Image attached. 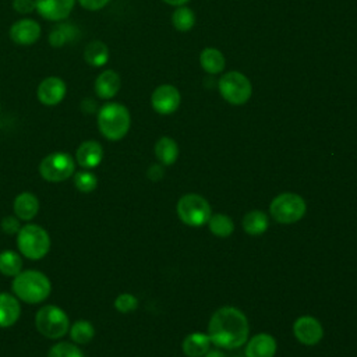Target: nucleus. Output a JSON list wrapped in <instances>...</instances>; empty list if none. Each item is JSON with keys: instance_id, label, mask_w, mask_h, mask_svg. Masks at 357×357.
I'll list each match as a JSON object with an SVG mask.
<instances>
[{"instance_id": "obj_1", "label": "nucleus", "mask_w": 357, "mask_h": 357, "mask_svg": "<svg viewBox=\"0 0 357 357\" xmlns=\"http://www.w3.org/2000/svg\"><path fill=\"white\" fill-rule=\"evenodd\" d=\"M250 335V325L245 314L236 307L223 305L218 308L208 322L211 343L219 349L234 350L245 344Z\"/></svg>"}, {"instance_id": "obj_2", "label": "nucleus", "mask_w": 357, "mask_h": 357, "mask_svg": "<svg viewBox=\"0 0 357 357\" xmlns=\"http://www.w3.org/2000/svg\"><path fill=\"white\" fill-rule=\"evenodd\" d=\"M11 289L13 294L20 301L26 304H39L49 297L52 291V283L43 272L36 269H26L14 276Z\"/></svg>"}, {"instance_id": "obj_3", "label": "nucleus", "mask_w": 357, "mask_h": 357, "mask_svg": "<svg viewBox=\"0 0 357 357\" xmlns=\"http://www.w3.org/2000/svg\"><path fill=\"white\" fill-rule=\"evenodd\" d=\"M100 134L109 141L123 139L131 126L128 109L117 102H107L98 110L96 117Z\"/></svg>"}, {"instance_id": "obj_4", "label": "nucleus", "mask_w": 357, "mask_h": 357, "mask_svg": "<svg viewBox=\"0 0 357 357\" xmlns=\"http://www.w3.org/2000/svg\"><path fill=\"white\" fill-rule=\"evenodd\" d=\"M18 252L32 261L42 259L50 250V236L39 225L28 223L17 233Z\"/></svg>"}, {"instance_id": "obj_5", "label": "nucleus", "mask_w": 357, "mask_h": 357, "mask_svg": "<svg viewBox=\"0 0 357 357\" xmlns=\"http://www.w3.org/2000/svg\"><path fill=\"white\" fill-rule=\"evenodd\" d=\"M35 326L38 332L47 339H61L70 331V318L59 305L47 304L38 310Z\"/></svg>"}, {"instance_id": "obj_6", "label": "nucleus", "mask_w": 357, "mask_h": 357, "mask_svg": "<svg viewBox=\"0 0 357 357\" xmlns=\"http://www.w3.org/2000/svg\"><path fill=\"white\" fill-rule=\"evenodd\" d=\"M176 211L178 219L190 227H199L206 225L212 215V209L206 198L195 192H188L180 197L176 205Z\"/></svg>"}, {"instance_id": "obj_7", "label": "nucleus", "mask_w": 357, "mask_h": 357, "mask_svg": "<svg viewBox=\"0 0 357 357\" xmlns=\"http://www.w3.org/2000/svg\"><path fill=\"white\" fill-rule=\"evenodd\" d=\"M307 204L304 198L296 192H282L269 204L271 216L283 225H291L304 218Z\"/></svg>"}, {"instance_id": "obj_8", "label": "nucleus", "mask_w": 357, "mask_h": 357, "mask_svg": "<svg viewBox=\"0 0 357 357\" xmlns=\"http://www.w3.org/2000/svg\"><path fill=\"white\" fill-rule=\"evenodd\" d=\"M218 89L222 98L234 106L244 105L252 95L251 81L240 71H229L219 78Z\"/></svg>"}, {"instance_id": "obj_9", "label": "nucleus", "mask_w": 357, "mask_h": 357, "mask_svg": "<svg viewBox=\"0 0 357 357\" xmlns=\"http://www.w3.org/2000/svg\"><path fill=\"white\" fill-rule=\"evenodd\" d=\"M75 159L67 152H52L39 163V174L49 183H61L75 173Z\"/></svg>"}, {"instance_id": "obj_10", "label": "nucleus", "mask_w": 357, "mask_h": 357, "mask_svg": "<svg viewBox=\"0 0 357 357\" xmlns=\"http://www.w3.org/2000/svg\"><path fill=\"white\" fill-rule=\"evenodd\" d=\"M293 335L304 346H315L324 337L321 322L312 315H301L293 322Z\"/></svg>"}, {"instance_id": "obj_11", "label": "nucleus", "mask_w": 357, "mask_h": 357, "mask_svg": "<svg viewBox=\"0 0 357 357\" xmlns=\"http://www.w3.org/2000/svg\"><path fill=\"white\" fill-rule=\"evenodd\" d=\"M181 102V95L178 89L170 84L159 85L153 89L151 95V105L152 109L163 116L174 113Z\"/></svg>"}, {"instance_id": "obj_12", "label": "nucleus", "mask_w": 357, "mask_h": 357, "mask_svg": "<svg viewBox=\"0 0 357 357\" xmlns=\"http://www.w3.org/2000/svg\"><path fill=\"white\" fill-rule=\"evenodd\" d=\"M67 93V85L60 77H47L40 81L36 89L38 100L46 106L59 105Z\"/></svg>"}, {"instance_id": "obj_13", "label": "nucleus", "mask_w": 357, "mask_h": 357, "mask_svg": "<svg viewBox=\"0 0 357 357\" xmlns=\"http://www.w3.org/2000/svg\"><path fill=\"white\" fill-rule=\"evenodd\" d=\"M42 33L40 25L31 18H22L15 21L10 28V39L20 46L33 45Z\"/></svg>"}, {"instance_id": "obj_14", "label": "nucleus", "mask_w": 357, "mask_h": 357, "mask_svg": "<svg viewBox=\"0 0 357 357\" xmlns=\"http://www.w3.org/2000/svg\"><path fill=\"white\" fill-rule=\"evenodd\" d=\"M74 159L82 169H95L103 159V146L95 139H86L78 145Z\"/></svg>"}, {"instance_id": "obj_15", "label": "nucleus", "mask_w": 357, "mask_h": 357, "mask_svg": "<svg viewBox=\"0 0 357 357\" xmlns=\"http://www.w3.org/2000/svg\"><path fill=\"white\" fill-rule=\"evenodd\" d=\"M77 0H35L36 11L49 21L66 20L74 8Z\"/></svg>"}, {"instance_id": "obj_16", "label": "nucleus", "mask_w": 357, "mask_h": 357, "mask_svg": "<svg viewBox=\"0 0 357 357\" xmlns=\"http://www.w3.org/2000/svg\"><path fill=\"white\" fill-rule=\"evenodd\" d=\"M276 339L269 333H257L245 342V357H273L276 354Z\"/></svg>"}, {"instance_id": "obj_17", "label": "nucleus", "mask_w": 357, "mask_h": 357, "mask_svg": "<svg viewBox=\"0 0 357 357\" xmlns=\"http://www.w3.org/2000/svg\"><path fill=\"white\" fill-rule=\"evenodd\" d=\"M13 209L14 215L21 220V222H29L32 220L38 212H39V199L36 198L35 194L29 191L20 192L13 202Z\"/></svg>"}, {"instance_id": "obj_18", "label": "nucleus", "mask_w": 357, "mask_h": 357, "mask_svg": "<svg viewBox=\"0 0 357 357\" xmlns=\"http://www.w3.org/2000/svg\"><path fill=\"white\" fill-rule=\"evenodd\" d=\"M21 317L20 300L7 291H0V328L13 326Z\"/></svg>"}, {"instance_id": "obj_19", "label": "nucleus", "mask_w": 357, "mask_h": 357, "mask_svg": "<svg viewBox=\"0 0 357 357\" xmlns=\"http://www.w3.org/2000/svg\"><path fill=\"white\" fill-rule=\"evenodd\" d=\"M121 86L120 75L114 70L102 71L95 79V92L100 99H112L117 95Z\"/></svg>"}, {"instance_id": "obj_20", "label": "nucleus", "mask_w": 357, "mask_h": 357, "mask_svg": "<svg viewBox=\"0 0 357 357\" xmlns=\"http://www.w3.org/2000/svg\"><path fill=\"white\" fill-rule=\"evenodd\" d=\"M208 333L192 332L187 335L181 343V350L187 357H202L211 349Z\"/></svg>"}, {"instance_id": "obj_21", "label": "nucleus", "mask_w": 357, "mask_h": 357, "mask_svg": "<svg viewBox=\"0 0 357 357\" xmlns=\"http://www.w3.org/2000/svg\"><path fill=\"white\" fill-rule=\"evenodd\" d=\"M243 230L250 236H259L265 233L269 227V218L265 212L259 209L250 211L244 215L241 222Z\"/></svg>"}, {"instance_id": "obj_22", "label": "nucleus", "mask_w": 357, "mask_h": 357, "mask_svg": "<svg viewBox=\"0 0 357 357\" xmlns=\"http://www.w3.org/2000/svg\"><path fill=\"white\" fill-rule=\"evenodd\" d=\"M155 156L163 166L173 165L178 158V145L170 137H160L155 144Z\"/></svg>"}, {"instance_id": "obj_23", "label": "nucleus", "mask_w": 357, "mask_h": 357, "mask_svg": "<svg viewBox=\"0 0 357 357\" xmlns=\"http://www.w3.org/2000/svg\"><path fill=\"white\" fill-rule=\"evenodd\" d=\"M199 64L208 74H219L225 70L226 60L220 50L215 47H205L199 54Z\"/></svg>"}, {"instance_id": "obj_24", "label": "nucleus", "mask_w": 357, "mask_h": 357, "mask_svg": "<svg viewBox=\"0 0 357 357\" xmlns=\"http://www.w3.org/2000/svg\"><path fill=\"white\" fill-rule=\"evenodd\" d=\"M84 59L92 67H102L109 61V47L102 40H92L84 49Z\"/></svg>"}, {"instance_id": "obj_25", "label": "nucleus", "mask_w": 357, "mask_h": 357, "mask_svg": "<svg viewBox=\"0 0 357 357\" xmlns=\"http://www.w3.org/2000/svg\"><path fill=\"white\" fill-rule=\"evenodd\" d=\"M206 225L211 233L220 238H226L234 231V222L226 213H212Z\"/></svg>"}, {"instance_id": "obj_26", "label": "nucleus", "mask_w": 357, "mask_h": 357, "mask_svg": "<svg viewBox=\"0 0 357 357\" xmlns=\"http://www.w3.org/2000/svg\"><path fill=\"white\" fill-rule=\"evenodd\" d=\"M22 271V257L13 250H4L0 252V273L14 278Z\"/></svg>"}, {"instance_id": "obj_27", "label": "nucleus", "mask_w": 357, "mask_h": 357, "mask_svg": "<svg viewBox=\"0 0 357 357\" xmlns=\"http://www.w3.org/2000/svg\"><path fill=\"white\" fill-rule=\"evenodd\" d=\"M70 337L75 344H86L95 336L93 325L86 319H78L70 326Z\"/></svg>"}, {"instance_id": "obj_28", "label": "nucleus", "mask_w": 357, "mask_h": 357, "mask_svg": "<svg viewBox=\"0 0 357 357\" xmlns=\"http://www.w3.org/2000/svg\"><path fill=\"white\" fill-rule=\"evenodd\" d=\"M172 24L180 32H187L195 25V14L187 6L177 7L172 14Z\"/></svg>"}, {"instance_id": "obj_29", "label": "nucleus", "mask_w": 357, "mask_h": 357, "mask_svg": "<svg viewBox=\"0 0 357 357\" xmlns=\"http://www.w3.org/2000/svg\"><path fill=\"white\" fill-rule=\"evenodd\" d=\"M73 178H74V187L84 194L92 192L98 187V177L91 170L84 169V170L75 172Z\"/></svg>"}, {"instance_id": "obj_30", "label": "nucleus", "mask_w": 357, "mask_h": 357, "mask_svg": "<svg viewBox=\"0 0 357 357\" xmlns=\"http://www.w3.org/2000/svg\"><path fill=\"white\" fill-rule=\"evenodd\" d=\"M47 357H85L82 350L75 343L59 342L53 344L47 353Z\"/></svg>"}, {"instance_id": "obj_31", "label": "nucleus", "mask_w": 357, "mask_h": 357, "mask_svg": "<svg viewBox=\"0 0 357 357\" xmlns=\"http://www.w3.org/2000/svg\"><path fill=\"white\" fill-rule=\"evenodd\" d=\"M114 308L123 314L135 311L138 308V298L131 293H120L114 298Z\"/></svg>"}, {"instance_id": "obj_32", "label": "nucleus", "mask_w": 357, "mask_h": 357, "mask_svg": "<svg viewBox=\"0 0 357 357\" xmlns=\"http://www.w3.org/2000/svg\"><path fill=\"white\" fill-rule=\"evenodd\" d=\"M0 227L3 233L13 236V234H17L22 226H21V220L15 215H7L1 219Z\"/></svg>"}, {"instance_id": "obj_33", "label": "nucleus", "mask_w": 357, "mask_h": 357, "mask_svg": "<svg viewBox=\"0 0 357 357\" xmlns=\"http://www.w3.org/2000/svg\"><path fill=\"white\" fill-rule=\"evenodd\" d=\"M68 28L67 26H57L56 29H53L49 35V42L52 46L54 47H60L63 46L67 40H68Z\"/></svg>"}, {"instance_id": "obj_34", "label": "nucleus", "mask_w": 357, "mask_h": 357, "mask_svg": "<svg viewBox=\"0 0 357 357\" xmlns=\"http://www.w3.org/2000/svg\"><path fill=\"white\" fill-rule=\"evenodd\" d=\"M13 8L18 14H29L36 10L35 0H13Z\"/></svg>"}, {"instance_id": "obj_35", "label": "nucleus", "mask_w": 357, "mask_h": 357, "mask_svg": "<svg viewBox=\"0 0 357 357\" xmlns=\"http://www.w3.org/2000/svg\"><path fill=\"white\" fill-rule=\"evenodd\" d=\"M163 176H165V170H163V165L160 163H153L146 170V177L151 181H159Z\"/></svg>"}, {"instance_id": "obj_36", "label": "nucleus", "mask_w": 357, "mask_h": 357, "mask_svg": "<svg viewBox=\"0 0 357 357\" xmlns=\"http://www.w3.org/2000/svg\"><path fill=\"white\" fill-rule=\"evenodd\" d=\"M109 1L110 0H78L81 7H84L85 10H89V11H98V10L103 8L106 4H109Z\"/></svg>"}, {"instance_id": "obj_37", "label": "nucleus", "mask_w": 357, "mask_h": 357, "mask_svg": "<svg viewBox=\"0 0 357 357\" xmlns=\"http://www.w3.org/2000/svg\"><path fill=\"white\" fill-rule=\"evenodd\" d=\"M202 357H226V354L219 349H213V350L209 349Z\"/></svg>"}, {"instance_id": "obj_38", "label": "nucleus", "mask_w": 357, "mask_h": 357, "mask_svg": "<svg viewBox=\"0 0 357 357\" xmlns=\"http://www.w3.org/2000/svg\"><path fill=\"white\" fill-rule=\"evenodd\" d=\"M169 6H174V7H180V6H185V3H188V0H162Z\"/></svg>"}, {"instance_id": "obj_39", "label": "nucleus", "mask_w": 357, "mask_h": 357, "mask_svg": "<svg viewBox=\"0 0 357 357\" xmlns=\"http://www.w3.org/2000/svg\"><path fill=\"white\" fill-rule=\"evenodd\" d=\"M237 357H241V356H237Z\"/></svg>"}]
</instances>
